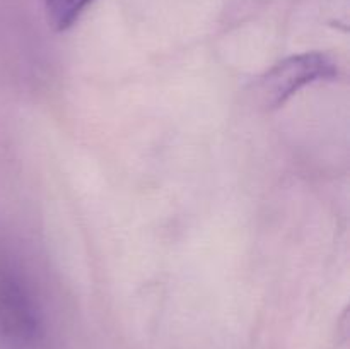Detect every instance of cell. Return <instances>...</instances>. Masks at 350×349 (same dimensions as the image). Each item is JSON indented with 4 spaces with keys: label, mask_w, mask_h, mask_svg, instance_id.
Wrapping results in <instances>:
<instances>
[{
    "label": "cell",
    "mask_w": 350,
    "mask_h": 349,
    "mask_svg": "<svg viewBox=\"0 0 350 349\" xmlns=\"http://www.w3.org/2000/svg\"><path fill=\"white\" fill-rule=\"evenodd\" d=\"M337 74V64L330 55L318 51L293 55L260 77L255 88L256 98L265 108H279L306 86L334 79Z\"/></svg>",
    "instance_id": "1"
},
{
    "label": "cell",
    "mask_w": 350,
    "mask_h": 349,
    "mask_svg": "<svg viewBox=\"0 0 350 349\" xmlns=\"http://www.w3.org/2000/svg\"><path fill=\"white\" fill-rule=\"evenodd\" d=\"M94 0H44L48 23L57 31H65L77 23Z\"/></svg>",
    "instance_id": "2"
}]
</instances>
